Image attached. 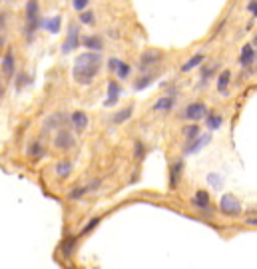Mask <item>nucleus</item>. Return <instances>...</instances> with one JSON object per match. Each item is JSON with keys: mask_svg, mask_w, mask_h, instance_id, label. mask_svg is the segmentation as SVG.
I'll return each mask as SVG.
<instances>
[{"mask_svg": "<svg viewBox=\"0 0 257 269\" xmlns=\"http://www.w3.org/2000/svg\"><path fill=\"white\" fill-rule=\"evenodd\" d=\"M229 78H231V72L229 70H223L217 78V90L219 92H227V86H229Z\"/></svg>", "mask_w": 257, "mask_h": 269, "instance_id": "nucleus-27", "label": "nucleus"}, {"mask_svg": "<svg viewBox=\"0 0 257 269\" xmlns=\"http://www.w3.org/2000/svg\"><path fill=\"white\" fill-rule=\"evenodd\" d=\"M192 203H193L201 213H205V215H213L211 198H209V194H207L205 190H197V192H195V196H193V200H192Z\"/></svg>", "mask_w": 257, "mask_h": 269, "instance_id": "nucleus-6", "label": "nucleus"}, {"mask_svg": "<svg viewBox=\"0 0 257 269\" xmlns=\"http://www.w3.org/2000/svg\"><path fill=\"white\" fill-rule=\"evenodd\" d=\"M203 54H195V56H192L190 60H186L184 64H182V72H190V70H193L195 66H199L201 62H203Z\"/></svg>", "mask_w": 257, "mask_h": 269, "instance_id": "nucleus-19", "label": "nucleus"}, {"mask_svg": "<svg viewBox=\"0 0 257 269\" xmlns=\"http://www.w3.org/2000/svg\"><path fill=\"white\" fill-rule=\"evenodd\" d=\"M38 10H40L38 2H28V4H26V14H28V18H38Z\"/></svg>", "mask_w": 257, "mask_h": 269, "instance_id": "nucleus-30", "label": "nucleus"}, {"mask_svg": "<svg viewBox=\"0 0 257 269\" xmlns=\"http://www.w3.org/2000/svg\"><path fill=\"white\" fill-rule=\"evenodd\" d=\"M120 98V84L118 82H110L108 84V98H106V106H114Z\"/></svg>", "mask_w": 257, "mask_h": 269, "instance_id": "nucleus-16", "label": "nucleus"}, {"mask_svg": "<svg viewBox=\"0 0 257 269\" xmlns=\"http://www.w3.org/2000/svg\"><path fill=\"white\" fill-rule=\"evenodd\" d=\"M219 209H221V213L237 215V213H241V203L233 194H223L219 198Z\"/></svg>", "mask_w": 257, "mask_h": 269, "instance_id": "nucleus-4", "label": "nucleus"}, {"mask_svg": "<svg viewBox=\"0 0 257 269\" xmlns=\"http://www.w3.org/2000/svg\"><path fill=\"white\" fill-rule=\"evenodd\" d=\"M72 6H74V10H78V12H84V10H88L90 2H88V0H74V2H72Z\"/></svg>", "mask_w": 257, "mask_h": 269, "instance_id": "nucleus-34", "label": "nucleus"}, {"mask_svg": "<svg viewBox=\"0 0 257 269\" xmlns=\"http://www.w3.org/2000/svg\"><path fill=\"white\" fill-rule=\"evenodd\" d=\"M207 114H209L207 104H203V102H192V104H188V106L184 108L182 118H184V120H190V122H193V124H195V122L203 120Z\"/></svg>", "mask_w": 257, "mask_h": 269, "instance_id": "nucleus-2", "label": "nucleus"}, {"mask_svg": "<svg viewBox=\"0 0 257 269\" xmlns=\"http://www.w3.org/2000/svg\"><path fill=\"white\" fill-rule=\"evenodd\" d=\"M28 156L30 158H42L44 156V144H42V140H34L28 146Z\"/></svg>", "mask_w": 257, "mask_h": 269, "instance_id": "nucleus-20", "label": "nucleus"}, {"mask_svg": "<svg viewBox=\"0 0 257 269\" xmlns=\"http://www.w3.org/2000/svg\"><path fill=\"white\" fill-rule=\"evenodd\" d=\"M2 72H4L6 76L14 74V54H12V52H6L4 60H2Z\"/></svg>", "mask_w": 257, "mask_h": 269, "instance_id": "nucleus-25", "label": "nucleus"}, {"mask_svg": "<svg viewBox=\"0 0 257 269\" xmlns=\"http://www.w3.org/2000/svg\"><path fill=\"white\" fill-rule=\"evenodd\" d=\"M134 148H136V150H134V158H136V160H140V158L146 154V146H144V142H140V140H138V142L134 144Z\"/></svg>", "mask_w": 257, "mask_h": 269, "instance_id": "nucleus-32", "label": "nucleus"}, {"mask_svg": "<svg viewBox=\"0 0 257 269\" xmlns=\"http://www.w3.org/2000/svg\"><path fill=\"white\" fill-rule=\"evenodd\" d=\"M205 124H207V128L213 132V130H219V128H221L223 118H221L219 114H207V116H205Z\"/></svg>", "mask_w": 257, "mask_h": 269, "instance_id": "nucleus-24", "label": "nucleus"}, {"mask_svg": "<svg viewBox=\"0 0 257 269\" xmlns=\"http://www.w3.org/2000/svg\"><path fill=\"white\" fill-rule=\"evenodd\" d=\"M74 241H76V239H74V237H70V239H66V241L62 243V247H60V249H62V253H64V255H70V253H72V249H74Z\"/></svg>", "mask_w": 257, "mask_h": 269, "instance_id": "nucleus-33", "label": "nucleus"}, {"mask_svg": "<svg viewBox=\"0 0 257 269\" xmlns=\"http://www.w3.org/2000/svg\"><path fill=\"white\" fill-rule=\"evenodd\" d=\"M72 170H74V164L68 162V160H60V162H56V166H54V172H56L58 178H68V176L72 174Z\"/></svg>", "mask_w": 257, "mask_h": 269, "instance_id": "nucleus-14", "label": "nucleus"}, {"mask_svg": "<svg viewBox=\"0 0 257 269\" xmlns=\"http://www.w3.org/2000/svg\"><path fill=\"white\" fill-rule=\"evenodd\" d=\"M40 26H42V28H46L48 32H52V34H58V30H60V18H58V16H54V18H46L44 22H40Z\"/></svg>", "mask_w": 257, "mask_h": 269, "instance_id": "nucleus-22", "label": "nucleus"}, {"mask_svg": "<svg viewBox=\"0 0 257 269\" xmlns=\"http://www.w3.org/2000/svg\"><path fill=\"white\" fill-rule=\"evenodd\" d=\"M152 80H154V74H146V76H142L140 80H136L134 88H136V90H142V88L150 86V82H152Z\"/></svg>", "mask_w": 257, "mask_h": 269, "instance_id": "nucleus-29", "label": "nucleus"}, {"mask_svg": "<svg viewBox=\"0 0 257 269\" xmlns=\"http://www.w3.org/2000/svg\"><path fill=\"white\" fill-rule=\"evenodd\" d=\"M54 148L56 150H62V152H68V150H72L74 148V144H76V140H74V134L70 132V130H66V128H62V130H58L56 132V136H54Z\"/></svg>", "mask_w": 257, "mask_h": 269, "instance_id": "nucleus-3", "label": "nucleus"}, {"mask_svg": "<svg viewBox=\"0 0 257 269\" xmlns=\"http://www.w3.org/2000/svg\"><path fill=\"white\" fill-rule=\"evenodd\" d=\"M239 64H241V66H251V64H255V44H245V46L241 48Z\"/></svg>", "mask_w": 257, "mask_h": 269, "instance_id": "nucleus-10", "label": "nucleus"}, {"mask_svg": "<svg viewBox=\"0 0 257 269\" xmlns=\"http://www.w3.org/2000/svg\"><path fill=\"white\" fill-rule=\"evenodd\" d=\"M100 64H102V54H98V52L80 54L74 62V80L78 84H90L98 76Z\"/></svg>", "mask_w": 257, "mask_h": 269, "instance_id": "nucleus-1", "label": "nucleus"}, {"mask_svg": "<svg viewBox=\"0 0 257 269\" xmlns=\"http://www.w3.org/2000/svg\"><path fill=\"white\" fill-rule=\"evenodd\" d=\"M118 64H120V60H118V58H110V62H108V66H110V70H112V72H116Z\"/></svg>", "mask_w": 257, "mask_h": 269, "instance_id": "nucleus-35", "label": "nucleus"}, {"mask_svg": "<svg viewBox=\"0 0 257 269\" xmlns=\"http://www.w3.org/2000/svg\"><path fill=\"white\" fill-rule=\"evenodd\" d=\"M116 74H118V80H120V82H124V80L130 78V74H132V66L120 60V64H118V68H116Z\"/></svg>", "mask_w": 257, "mask_h": 269, "instance_id": "nucleus-21", "label": "nucleus"}, {"mask_svg": "<svg viewBox=\"0 0 257 269\" xmlns=\"http://www.w3.org/2000/svg\"><path fill=\"white\" fill-rule=\"evenodd\" d=\"M98 223H100V217H94V219H90V221H88V223H86V225L82 227L80 235H86V233H90V231H92V229H94V227H96Z\"/></svg>", "mask_w": 257, "mask_h": 269, "instance_id": "nucleus-31", "label": "nucleus"}, {"mask_svg": "<svg viewBox=\"0 0 257 269\" xmlns=\"http://www.w3.org/2000/svg\"><path fill=\"white\" fill-rule=\"evenodd\" d=\"M70 122H72V126H74V130L80 134V132H84L86 128H88V114L86 112H74L72 116H70Z\"/></svg>", "mask_w": 257, "mask_h": 269, "instance_id": "nucleus-11", "label": "nucleus"}, {"mask_svg": "<svg viewBox=\"0 0 257 269\" xmlns=\"http://www.w3.org/2000/svg\"><path fill=\"white\" fill-rule=\"evenodd\" d=\"M64 114H52L50 118H48V122H46V130H62V122H64V118H62Z\"/></svg>", "mask_w": 257, "mask_h": 269, "instance_id": "nucleus-23", "label": "nucleus"}, {"mask_svg": "<svg viewBox=\"0 0 257 269\" xmlns=\"http://www.w3.org/2000/svg\"><path fill=\"white\" fill-rule=\"evenodd\" d=\"M4 96V84H2V80H0V98Z\"/></svg>", "mask_w": 257, "mask_h": 269, "instance_id": "nucleus-37", "label": "nucleus"}, {"mask_svg": "<svg viewBox=\"0 0 257 269\" xmlns=\"http://www.w3.org/2000/svg\"><path fill=\"white\" fill-rule=\"evenodd\" d=\"M182 134H184V138L188 140V142H193L199 134H201V130H199V126L197 124H190V126H186L184 130H182Z\"/></svg>", "mask_w": 257, "mask_h": 269, "instance_id": "nucleus-17", "label": "nucleus"}, {"mask_svg": "<svg viewBox=\"0 0 257 269\" xmlns=\"http://www.w3.org/2000/svg\"><path fill=\"white\" fill-rule=\"evenodd\" d=\"M209 140H211V134L207 132V134H199V136L193 140V142H188V146L184 148V154L188 156V154H195V152H199L203 146H207L209 144Z\"/></svg>", "mask_w": 257, "mask_h": 269, "instance_id": "nucleus-7", "label": "nucleus"}, {"mask_svg": "<svg viewBox=\"0 0 257 269\" xmlns=\"http://www.w3.org/2000/svg\"><path fill=\"white\" fill-rule=\"evenodd\" d=\"M182 172H184V160H176L174 166H172V170H170V186H172V188H176V186L180 184Z\"/></svg>", "mask_w": 257, "mask_h": 269, "instance_id": "nucleus-13", "label": "nucleus"}, {"mask_svg": "<svg viewBox=\"0 0 257 269\" xmlns=\"http://www.w3.org/2000/svg\"><path fill=\"white\" fill-rule=\"evenodd\" d=\"M82 44L88 48V52H102L104 50V40L100 38V36H96V34H92V36H86L84 40H82Z\"/></svg>", "mask_w": 257, "mask_h": 269, "instance_id": "nucleus-12", "label": "nucleus"}, {"mask_svg": "<svg viewBox=\"0 0 257 269\" xmlns=\"http://www.w3.org/2000/svg\"><path fill=\"white\" fill-rule=\"evenodd\" d=\"M160 58H162L160 50H148V52H144L142 58H140V72H148L154 64H158Z\"/></svg>", "mask_w": 257, "mask_h": 269, "instance_id": "nucleus-8", "label": "nucleus"}, {"mask_svg": "<svg viewBox=\"0 0 257 269\" xmlns=\"http://www.w3.org/2000/svg\"><path fill=\"white\" fill-rule=\"evenodd\" d=\"M2 44H4V36H0V48H2Z\"/></svg>", "mask_w": 257, "mask_h": 269, "instance_id": "nucleus-38", "label": "nucleus"}, {"mask_svg": "<svg viewBox=\"0 0 257 269\" xmlns=\"http://www.w3.org/2000/svg\"><path fill=\"white\" fill-rule=\"evenodd\" d=\"M247 10H249V12L253 14V18H255V10H257V2H249V4H247Z\"/></svg>", "mask_w": 257, "mask_h": 269, "instance_id": "nucleus-36", "label": "nucleus"}, {"mask_svg": "<svg viewBox=\"0 0 257 269\" xmlns=\"http://www.w3.org/2000/svg\"><path fill=\"white\" fill-rule=\"evenodd\" d=\"M78 44H80V30H78L76 24H70L68 26V36H66L64 44L60 46V52L62 54H70V52H74L78 48Z\"/></svg>", "mask_w": 257, "mask_h": 269, "instance_id": "nucleus-5", "label": "nucleus"}, {"mask_svg": "<svg viewBox=\"0 0 257 269\" xmlns=\"http://www.w3.org/2000/svg\"><path fill=\"white\" fill-rule=\"evenodd\" d=\"M174 106H176V98L174 96H164L154 104V110L156 112H170Z\"/></svg>", "mask_w": 257, "mask_h": 269, "instance_id": "nucleus-15", "label": "nucleus"}, {"mask_svg": "<svg viewBox=\"0 0 257 269\" xmlns=\"http://www.w3.org/2000/svg\"><path fill=\"white\" fill-rule=\"evenodd\" d=\"M207 184L213 190H221L223 188V176L217 174V172H211V174H207Z\"/></svg>", "mask_w": 257, "mask_h": 269, "instance_id": "nucleus-26", "label": "nucleus"}, {"mask_svg": "<svg viewBox=\"0 0 257 269\" xmlns=\"http://www.w3.org/2000/svg\"><path fill=\"white\" fill-rule=\"evenodd\" d=\"M100 180H96V182H90L88 186H78V188H74L70 194H68V200H72V202H76V200H80V198H84L86 194H90V192H94L96 188H100Z\"/></svg>", "mask_w": 257, "mask_h": 269, "instance_id": "nucleus-9", "label": "nucleus"}, {"mask_svg": "<svg viewBox=\"0 0 257 269\" xmlns=\"http://www.w3.org/2000/svg\"><path fill=\"white\" fill-rule=\"evenodd\" d=\"M82 24H94L96 22V14L92 12V10H84V12H80V18H78Z\"/></svg>", "mask_w": 257, "mask_h": 269, "instance_id": "nucleus-28", "label": "nucleus"}, {"mask_svg": "<svg viewBox=\"0 0 257 269\" xmlns=\"http://www.w3.org/2000/svg\"><path fill=\"white\" fill-rule=\"evenodd\" d=\"M132 112H134V108H132V106H128V108L120 110L118 114H114L112 122H114V124H124V122H128V120L132 118Z\"/></svg>", "mask_w": 257, "mask_h": 269, "instance_id": "nucleus-18", "label": "nucleus"}]
</instances>
